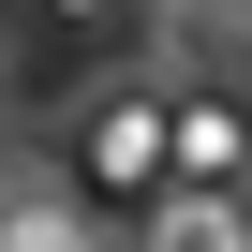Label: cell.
<instances>
[{"mask_svg": "<svg viewBox=\"0 0 252 252\" xmlns=\"http://www.w3.org/2000/svg\"><path fill=\"white\" fill-rule=\"evenodd\" d=\"M60 15H104V0H60Z\"/></svg>", "mask_w": 252, "mask_h": 252, "instance_id": "obj_1", "label": "cell"}]
</instances>
